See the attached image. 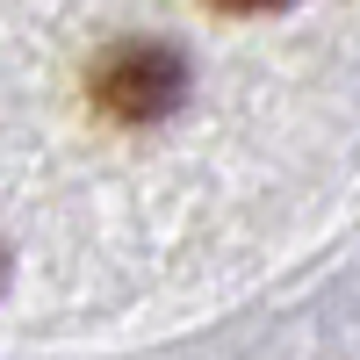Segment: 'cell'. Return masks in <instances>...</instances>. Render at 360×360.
<instances>
[{
	"instance_id": "1",
	"label": "cell",
	"mask_w": 360,
	"mask_h": 360,
	"mask_svg": "<svg viewBox=\"0 0 360 360\" xmlns=\"http://www.w3.org/2000/svg\"><path fill=\"white\" fill-rule=\"evenodd\" d=\"M94 101L123 123H152L180 101V58L159 51V44H123L115 58H101L94 72Z\"/></svg>"
},
{
	"instance_id": "2",
	"label": "cell",
	"mask_w": 360,
	"mask_h": 360,
	"mask_svg": "<svg viewBox=\"0 0 360 360\" xmlns=\"http://www.w3.org/2000/svg\"><path fill=\"white\" fill-rule=\"evenodd\" d=\"M209 8H231V15H266V8H288V0H209Z\"/></svg>"
},
{
	"instance_id": "3",
	"label": "cell",
	"mask_w": 360,
	"mask_h": 360,
	"mask_svg": "<svg viewBox=\"0 0 360 360\" xmlns=\"http://www.w3.org/2000/svg\"><path fill=\"white\" fill-rule=\"evenodd\" d=\"M0 281H8V245H0Z\"/></svg>"
}]
</instances>
